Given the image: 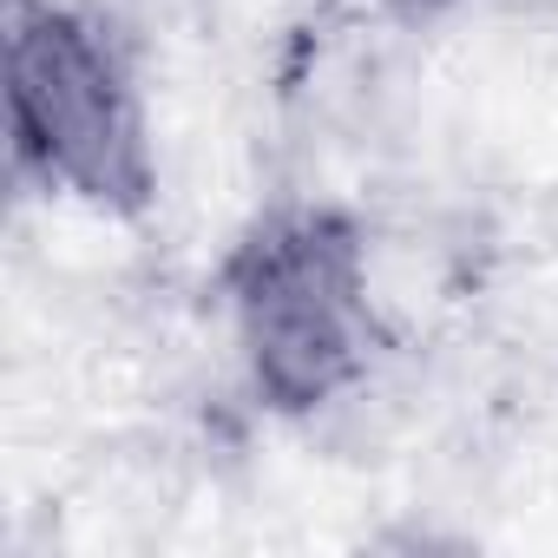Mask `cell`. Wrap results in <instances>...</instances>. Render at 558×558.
<instances>
[{
    "label": "cell",
    "mask_w": 558,
    "mask_h": 558,
    "mask_svg": "<svg viewBox=\"0 0 558 558\" xmlns=\"http://www.w3.org/2000/svg\"><path fill=\"white\" fill-rule=\"evenodd\" d=\"M381 14H395V21H408V27H427V21H440V14H453V8H466V0H375Z\"/></svg>",
    "instance_id": "3957f363"
},
{
    "label": "cell",
    "mask_w": 558,
    "mask_h": 558,
    "mask_svg": "<svg viewBox=\"0 0 558 558\" xmlns=\"http://www.w3.org/2000/svg\"><path fill=\"white\" fill-rule=\"evenodd\" d=\"M8 138L21 178L106 217H145L158 197L132 60L86 8L8 0Z\"/></svg>",
    "instance_id": "7a4b0ae2"
},
{
    "label": "cell",
    "mask_w": 558,
    "mask_h": 558,
    "mask_svg": "<svg viewBox=\"0 0 558 558\" xmlns=\"http://www.w3.org/2000/svg\"><path fill=\"white\" fill-rule=\"evenodd\" d=\"M217 296L256 401L290 421L355 395L388 349L368 236L342 204L290 197L256 210L217 263Z\"/></svg>",
    "instance_id": "6da1fadb"
}]
</instances>
